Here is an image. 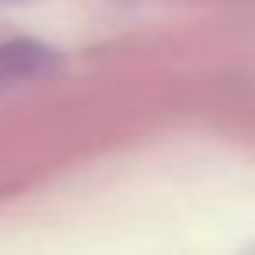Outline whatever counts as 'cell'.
Returning a JSON list of instances; mask_svg holds the SVG:
<instances>
[{
	"mask_svg": "<svg viewBox=\"0 0 255 255\" xmlns=\"http://www.w3.org/2000/svg\"><path fill=\"white\" fill-rule=\"evenodd\" d=\"M56 67V53L46 49L42 42L32 39H14L0 46V88L4 84H21L32 77H42Z\"/></svg>",
	"mask_w": 255,
	"mask_h": 255,
	"instance_id": "obj_1",
	"label": "cell"
}]
</instances>
